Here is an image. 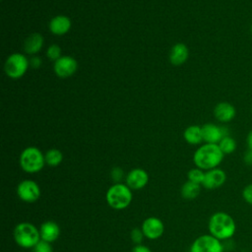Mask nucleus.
I'll return each instance as SVG.
<instances>
[{
	"instance_id": "nucleus-1",
	"label": "nucleus",
	"mask_w": 252,
	"mask_h": 252,
	"mask_svg": "<svg viewBox=\"0 0 252 252\" xmlns=\"http://www.w3.org/2000/svg\"><path fill=\"white\" fill-rule=\"evenodd\" d=\"M223 156L218 144L206 143L196 150L193 161L198 168L210 170L216 168L222 161Z\"/></svg>"
},
{
	"instance_id": "nucleus-2",
	"label": "nucleus",
	"mask_w": 252,
	"mask_h": 252,
	"mask_svg": "<svg viewBox=\"0 0 252 252\" xmlns=\"http://www.w3.org/2000/svg\"><path fill=\"white\" fill-rule=\"evenodd\" d=\"M209 230L211 235L219 240H225L233 236L236 224L231 216L223 212H217L209 220Z\"/></svg>"
},
{
	"instance_id": "nucleus-3",
	"label": "nucleus",
	"mask_w": 252,
	"mask_h": 252,
	"mask_svg": "<svg viewBox=\"0 0 252 252\" xmlns=\"http://www.w3.org/2000/svg\"><path fill=\"white\" fill-rule=\"evenodd\" d=\"M107 204L115 210H123L127 208L132 201L131 189L123 183H116L109 187L106 192Z\"/></svg>"
},
{
	"instance_id": "nucleus-4",
	"label": "nucleus",
	"mask_w": 252,
	"mask_h": 252,
	"mask_svg": "<svg viewBox=\"0 0 252 252\" xmlns=\"http://www.w3.org/2000/svg\"><path fill=\"white\" fill-rule=\"evenodd\" d=\"M40 232L30 222H21L14 229V238L17 244L23 248L34 247L39 242Z\"/></svg>"
},
{
	"instance_id": "nucleus-5",
	"label": "nucleus",
	"mask_w": 252,
	"mask_h": 252,
	"mask_svg": "<svg viewBox=\"0 0 252 252\" xmlns=\"http://www.w3.org/2000/svg\"><path fill=\"white\" fill-rule=\"evenodd\" d=\"M44 163V156L36 147L26 148L20 156V165L24 171L29 173H34L41 170Z\"/></svg>"
},
{
	"instance_id": "nucleus-6",
	"label": "nucleus",
	"mask_w": 252,
	"mask_h": 252,
	"mask_svg": "<svg viewBox=\"0 0 252 252\" xmlns=\"http://www.w3.org/2000/svg\"><path fill=\"white\" fill-rule=\"evenodd\" d=\"M30 65L28 58L22 53H13L11 54L4 65V70L6 75L11 79H20L22 78Z\"/></svg>"
},
{
	"instance_id": "nucleus-7",
	"label": "nucleus",
	"mask_w": 252,
	"mask_h": 252,
	"mask_svg": "<svg viewBox=\"0 0 252 252\" xmlns=\"http://www.w3.org/2000/svg\"><path fill=\"white\" fill-rule=\"evenodd\" d=\"M190 252H223L220 240L211 234L199 236L190 247Z\"/></svg>"
},
{
	"instance_id": "nucleus-8",
	"label": "nucleus",
	"mask_w": 252,
	"mask_h": 252,
	"mask_svg": "<svg viewBox=\"0 0 252 252\" xmlns=\"http://www.w3.org/2000/svg\"><path fill=\"white\" fill-rule=\"evenodd\" d=\"M77 69H78L77 60L74 57L68 56V55L61 56L58 60L54 62V65H53V70L55 74L59 78H63V79L73 76L76 73Z\"/></svg>"
},
{
	"instance_id": "nucleus-9",
	"label": "nucleus",
	"mask_w": 252,
	"mask_h": 252,
	"mask_svg": "<svg viewBox=\"0 0 252 252\" xmlns=\"http://www.w3.org/2000/svg\"><path fill=\"white\" fill-rule=\"evenodd\" d=\"M17 194L21 200L28 203H32L39 198L40 189L36 182L27 179L20 182L17 188Z\"/></svg>"
},
{
	"instance_id": "nucleus-10",
	"label": "nucleus",
	"mask_w": 252,
	"mask_h": 252,
	"mask_svg": "<svg viewBox=\"0 0 252 252\" xmlns=\"http://www.w3.org/2000/svg\"><path fill=\"white\" fill-rule=\"evenodd\" d=\"M203 140L209 144H219L220 141L228 135L227 129L213 123H206L202 126Z\"/></svg>"
},
{
	"instance_id": "nucleus-11",
	"label": "nucleus",
	"mask_w": 252,
	"mask_h": 252,
	"mask_svg": "<svg viewBox=\"0 0 252 252\" xmlns=\"http://www.w3.org/2000/svg\"><path fill=\"white\" fill-rule=\"evenodd\" d=\"M164 225L162 221L155 217L148 218L142 224V231L144 235L149 239H157L163 233Z\"/></svg>"
},
{
	"instance_id": "nucleus-12",
	"label": "nucleus",
	"mask_w": 252,
	"mask_h": 252,
	"mask_svg": "<svg viewBox=\"0 0 252 252\" xmlns=\"http://www.w3.org/2000/svg\"><path fill=\"white\" fill-rule=\"evenodd\" d=\"M226 180L225 172L220 168H213L205 172V177L202 185L206 189H217L220 187Z\"/></svg>"
},
{
	"instance_id": "nucleus-13",
	"label": "nucleus",
	"mask_w": 252,
	"mask_h": 252,
	"mask_svg": "<svg viewBox=\"0 0 252 252\" xmlns=\"http://www.w3.org/2000/svg\"><path fill=\"white\" fill-rule=\"evenodd\" d=\"M149 181L148 173L142 168L132 169L126 176V185L130 189L139 190L146 186Z\"/></svg>"
},
{
	"instance_id": "nucleus-14",
	"label": "nucleus",
	"mask_w": 252,
	"mask_h": 252,
	"mask_svg": "<svg viewBox=\"0 0 252 252\" xmlns=\"http://www.w3.org/2000/svg\"><path fill=\"white\" fill-rule=\"evenodd\" d=\"M214 115L218 121L227 123L235 117L236 109L231 103L227 101H221L215 106Z\"/></svg>"
},
{
	"instance_id": "nucleus-15",
	"label": "nucleus",
	"mask_w": 252,
	"mask_h": 252,
	"mask_svg": "<svg viewBox=\"0 0 252 252\" xmlns=\"http://www.w3.org/2000/svg\"><path fill=\"white\" fill-rule=\"evenodd\" d=\"M72 23L69 17L64 15H58L52 18L49 22V30L55 35H63L67 33L71 29Z\"/></svg>"
},
{
	"instance_id": "nucleus-16",
	"label": "nucleus",
	"mask_w": 252,
	"mask_h": 252,
	"mask_svg": "<svg viewBox=\"0 0 252 252\" xmlns=\"http://www.w3.org/2000/svg\"><path fill=\"white\" fill-rule=\"evenodd\" d=\"M189 56V49L188 47L182 43V42H177L175 43L170 50L169 53V61L172 65L178 66L186 62Z\"/></svg>"
},
{
	"instance_id": "nucleus-17",
	"label": "nucleus",
	"mask_w": 252,
	"mask_h": 252,
	"mask_svg": "<svg viewBox=\"0 0 252 252\" xmlns=\"http://www.w3.org/2000/svg\"><path fill=\"white\" fill-rule=\"evenodd\" d=\"M39 232H40V238L50 243L55 241L58 238L60 234V228L56 222L47 220L41 224Z\"/></svg>"
},
{
	"instance_id": "nucleus-18",
	"label": "nucleus",
	"mask_w": 252,
	"mask_h": 252,
	"mask_svg": "<svg viewBox=\"0 0 252 252\" xmlns=\"http://www.w3.org/2000/svg\"><path fill=\"white\" fill-rule=\"evenodd\" d=\"M43 37L40 33L34 32L30 34L24 42V49L26 53L31 55L38 53L43 46Z\"/></svg>"
},
{
	"instance_id": "nucleus-19",
	"label": "nucleus",
	"mask_w": 252,
	"mask_h": 252,
	"mask_svg": "<svg viewBox=\"0 0 252 252\" xmlns=\"http://www.w3.org/2000/svg\"><path fill=\"white\" fill-rule=\"evenodd\" d=\"M184 139L188 144L191 145H198L203 140V134H202V127L198 125H191L187 127L183 133Z\"/></svg>"
},
{
	"instance_id": "nucleus-20",
	"label": "nucleus",
	"mask_w": 252,
	"mask_h": 252,
	"mask_svg": "<svg viewBox=\"0 0 252 252\" xmlns=\"http://www.w3.org/2000/svg\"><path fill=\"white\" fill-rule=\"evenodd\" d=\"M201 191V187L200 184L194 183L192 181H187L183 184L182 188H181V194L183 196V198L185 199H195L199 193Z\"/></svg>"
},
{
	"instance_id": "nucleus-21",
	"label": "nucleus",
	"mask_w": 252,
	"mask_h": 252,
	"mask_svg": "<svg viewBox=\"0 0 252 252\" xmlns=\"http://www.w3.org/2000/svg\"><path fill=\"white\" fill-rule=\"evenodd\" d=\"M44 158L49 166H57L63 160V154L57 149H50L44 155Z\"/></svg>"
},
{
	"instance_id": "nucleus-22",
	"label": "nucleus",
	"mask_w": 252,
	"mask_h": 252,
	"mask_svg": "<svg viewBox=\"0 0 252 252\" xmlns=\"http://www.w3.org/2000/svg\"><path fill=\"white\" fill-rule=\"evenodd\" d=\"M220 149L221 150V152L223 153V155H229V154H232L235 149H236V142L235 140L230 137L229 135L223 137L220 143L218 144Z\"/></svg>"
},
{
	"instance_id": "nucleus-23",
	"label": "nucleus",
	"mask_w": 252,
	"mask_h": 252,
	"mask_svg": "<svg viewBox=\"0 0 252 252\" xmlns=\"http://www.w3.org/2000/svg\"><path fill=\"white\" fill-rule=\"evenodd\" d=\"M187 177H188L189 181H192L194 183L202 185V183L204 181V177H205V172H203V170L198 167L192 168L191 170L188 171Z\"/></svg>"
},
{
	"instance_id": "nucleus-24",
	"label": "nucleus",
	"mask_w": 252,
	"mask_h": 252,
	"mask_svg": "<svg viewBox=\"0 0 252 252\" xmlns=\"http://www.w3.org/2000/svg\"><path fill=\"white\" fill-rule=\"evenodd\" d=\"M61 47L58 45V44H51L48 46L47 48V51H46V56L50 59V60H53L54 62L56 60H58L62 55H61Z\"/></svg>"
},
{
	"instance_id": "nucleus-25",
	"label": "nucleus",
	"mask_w": 252,
	"mask_h": 252,
	"mask_svg": "<svg viewBox=\"0 0 252 252\" xmlns=\"http://www.w3.org/2000/svg\"><path fill=\"white\" fill-rule=\"evenodd\" d=\"M34 252H52V247L49 242L44 240H39V242L33 247Z\"/></svg>"
},
{
	"instance_id": "nucleus-26",
	"label": "nucleus",
	"mask_w": 252,
	"mask_h": 252,
	"mask_svg": "<svg viewBox=\"0 0 252 252\" xmlns=\"http://www.w3.org/2000/svg\"><path fill=\"white\" fill-rule=\"evenodd\" d=\"M242 197L244 201L252 206V183L246 185L242 190Z\"/></svg>"
},
{
	"instance_id": "nucleus-27",
	"label": "nucleus",
	"mask_w": 252,
	"mask_h": 252,
	"mask_svg": "<svg viewBox=\"0 0 252 252\" xmlns=\"http://www.w3.org/2000/svg\"><path fill=\"white\" fill-rule=\"evenodd\" d=\"M143 236H145V235H144L142 229H140V228H134V229H132V231H131V239H132V241H133L134 243H136L137 245L142 242Z\"/></svg>"
},
{
	"instance_id": "nucleus-28",
	"label": "nucleus",
	"mask_w": 252,
	"mask_h": 252,
	"mask_svg": "<svg viewBox=\"0 0 252 252\" xmlns=\"http://www.w3.org/2000/svg\"><path fill=\"white\" fill-rule=\"evenodd\" d=\"M111 177L114 181L119 182L123 177V170L120 167H114L111 171Z\"/></svg>"
},
{
	"instance_id": "nucleus-29",
	"label": "nucleus",
	"mask_w": 252,
	"mask_h": 252,
	"mask_svg": "<svg viewBox=\"0 0 252 252\" xmlns=\"http://www.w3.org/2000/svg\"><path fill=\"white\" fill-rule=\"evenodd\" d=\"M30 64L32 65V68L37 69V68H39V67L41 66V64H42L41 58H39V57H37V56H34V57H32V58L31 59Z\"/></svg>"
},
{
	"instance_id": "nucleus-30",
	"label": "nucleus",
	"mask_w": 252,
	"mask_h": 252,
	"mask_svg": "<svg viewBox=\"0 0 252 252\" xmlns=\"http://www.w3.org/2000/svg\"><path fill=\"white\" fill-rule=\"evenodd\" d=\"M243 159H244V162H245L246 164H252V151L247 150V151L244 153Z\"/></svg>"
},
{
	"instance_id": "nucleus-31",
	"label": "nucleus",
	"mask_w": 252,
	"mask_h": 252,
	"mask_svg": "<svg viewBox=\"0 0 252 252\" xmlns=\"http://www.w3.org/2000/svg\"><path fill=\"white\" fill-rule=\"evenodd\" d=\"M132 252H152V251H151L147 246L138 244V245H136V246L132 249Z\"/></svg>"
},
{
	"instance_id": "nucleus-32",
	"label": "nucleus",
	"mask_w": 252,
	"mask_h": 252,
	"mask_svg": "<svg viewBox=\"0 0 252 252\" xmlns=\"http://www.w3.org/2000/svg\"><path fill=\"white\" fill-rule=\"evenodd\" d=\"M246 144L248 147V150L252 151V130L249 131L247 137H246Z\"/></svg>"
},
{
	"instance_id": "nucleus-33",
	"label": "nucleus",
	"mask_w": 252,
	"mask_h": 252,
	"mask_svg": "<svg viewBox=\"0 0 252 252\" xmlns=\"http://www.w3.org/2000/svg\"><path fill=\"white\" fill-rule=\"evenodd\" d=\"M250 30H251V32H252V25H251V28H250Z\"/></svg>"
},
{
	"instance_id": "nucleus-34",
	"label": "nucleus",
	"mask_w": 252,
	"mask_h": 252,
	"mask_svg": "<svg viewBox=\"0 0 252 252\" xmlns=\"http://www.w3.org/2000/svg\"><path fill=\"white\" fill-rule=\"evenodd\" d=\"M251 112H252V106H251Z\"/></svg>"
}]
</instances>
